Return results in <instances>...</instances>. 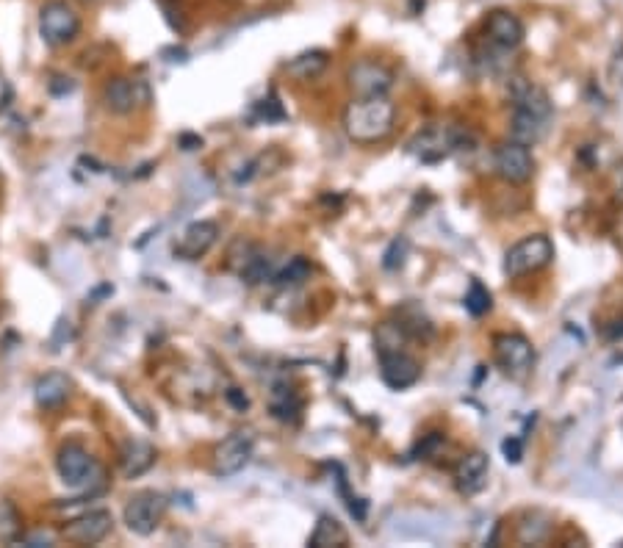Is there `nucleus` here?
<instances>
[{
    "label": "nucleus",
    "instance_id": "obj_19",
    "mask_svg": "<svg viewBox=\"0 0 623 548\" xmlns=\"http://www.w3.org/2000/svg\"><path fill=\"white\" fill-rule=\"evenodd\" d=\"M549 122L552 120H543L538 114H529L524 108H513V120H510V139H516V142L527 144H538L546 131H549Z\"/></svg>",
    "mask_w": 623,
    "mask_h": 548
},
{
    "label": "nucleus",
    "instance_id": "obj_27",
    "mask_svg": "<svg viewBox=\"0 0 623 548\" xmlns=\"http://www.w3.org/2000/svg\"><path fill=\"white\" fill-rule=\"evenodd\" d=\"M72 324L70 319H59V324H56V333H53V338H50V344H53V349L59 352L61 346H67V341H72Z\"/></svg>",
    "mask_w": 623,
    "mask_h": 548
},
{
    "label": "nucleus",
    "instance_id": "obj_29",
    "mask_svg": "<svg viewBox=\"0 0 623 548\" xmlns=\"http://www.w3.org/2000/svg\"><path fill=\"white\" fill-rule=\"evenodd\" d=\"M225 399H228L230 405L236 407V410H241V413H244V410L250 407V399H247V396L241 394L239 388H230L228 394H225Z\"/></svg>",
    "mask_w": 623,
    "mask_h": 548
},
{
    "label": "nucleus",
    "instance_id": "obj_12",
    "mask_svg": "<svg viewBox=\"0 0 623 548\" xmlns=\"http://www.w3.org/2000/svg\"><path fill=\"white\" fill-rule=\"evenodd\" d=\"M114 529V518L108 510H92V513L78 515L67 521V526L61 529V537L67 543H75V546H95L100 540H106Z\"/></svg>",
    "mask_w": 623,
    "mask_h": 548
},
{
    "label": "nucleus",
    "instance_id": "obj_2",
    "mask_svg": "<svg viewBox=\"0 0 623 548\" xmlns=\"http://www.w3.org/2000/svg\"><path fill=\"white\" fill-rule=\"evenodd\" d=\"M554 261V244L549 236L543 233H535V236H527L518 244H513L507 255H504V274L507 277H527V274H535L540 269H546L549 263Z\"/></svg>",
    "mask_w": 623,
    "mask_h": 548
},
{
    "label": "nucleus",
    "instance_id": "obj_30",
    "mask_svg": "<svg viewBox=\"0 0 623 548\" xmlns=\"http://www.w3.org/2000/svg\"><path fill=\"white\" fill-rule=\"evenodd\" d=\"M504 454H507V463H518L521 460V443L516 438H510V441H504Z\"/></svg>",
    "mask_w": 623,
    "mask_h": 548
},
{
    "label": "nucleus",
    "instance_id": "obj_25",
    "mask_svg": "<svg viewBox=\"0 0 623 548\" xmlns=\"http://www.w3.org/2000/svg\"><path fill=\"white\" fill-rule=\"evenodd\" d=\"M549 532H552V524H549L546 515L529 513L527 521L518 526V540H521V543H540V540H546Z\"/></svg>",
    "mask_w": 623,
    "mask_h": 548
},
{
    "label": "nucleus",
    "instance_id": "obj_21",
    "mask_svg": "<svg viewBox=\"0 0 623 548\" xmlns=\"http://www.w3.org/2000/svg\"><path fill=\"white\" fill-rule=\"evenodd\" d=\"M349 543V532L344 524L333 515H319V521L313 526L308 546L311 548H341Z\"/></svg>",
    "mask_w": 623,
    "mask_h": 548
},
{
    "label": "nucleus",
    "instance_id": "obj_11",
    "mask_svg": "<svg viewBox=\"0 0 623 548\" xmlns=\"http://www.w3.org/2000/svg\"><path fill=\"white\" fill-rule=\"evenodd\" d=\"M380 377L391 391H405L421 380V363L405 349L380 352Z\"/></svg>",
    "mask_w": 623,
    "mask_h": 548
},
{
    "label": "nucleus",
    "instance_id": "obj_20",
    "mask_svg": "<svg viewBox=\"0 0 623 548\" xmlns=\"http://www.w3.org/2000/svg\"><path fill=\"white\" fill-rule=\"evenodd\" d=\"M156 460L158 454L150 443L131 441L122 449V474H125V479L142 477V474H147L156 465Z\"/></svg>",
    "mask_w": 623,
    "mask_h": 548
},
{
    "label": "nucleus",
    "instance_id": "obj_16",
    "mask_svg": "<svg viewBox=\"0 0 623 548\" xmlns=\"http://www.w3.org/2000/svg\"><path fill=\"white\" fill-rule=\"evenodd\" d=\"M455 133L444 131V128H427V131H421L413 142L408 144V150L416 158H421L424 164H435V161H441L446 158L449 153H455Z\"/></svg>",
    "mask_w": 623,
    "mask_h": 548
},
{
    "label": "nucleus",
    "instance_id": "obj_8",
    "mask_svg": "<svg viewBox=\"0 0 623 548\" xmlns=\"http://www.w3.org/2000/svg\"><path fill=\"white\" fill-rule=\"evenodd\" d=\"M56 471L64 485L70 488H86L92 477L97 474V463L92 454L86 452L84 446L78 443H67L61 446L59 454H56Z\"/></svg>",
    "mask_w": 623,
    "mask_h": 548
},
{
    "label": "nucleus",
    "instance_id": "obj_5",
    "mask_svg": "<svg viewBox=\"0 0 623 548\" xmlns=\"http://www.w3.org/2000/svg\"><path fill=\"white\" fill-rule=\"evenodd\" d=\"M164 515H167V496H161L156 490H142L128 499L122 518L133 535L150 537L161 526Z\"/></svg>",
    "mask_w": 623,
    "mask_h": 548
},
{
    "label": "nucleus",
    "instance_id": "obj_24",
    "mask_svg": "<svg viewBox=\"0 0 623 548\" xmlns=\"http://www.w3.org/2000/svg\"><path fill=\"white\" fill-rule=\"evenodd\" d=\"M308 277H311V263L305 261V258H291L280 272L272 274V280H275L277 286H300Z\"/></svg>",
    "mask_w": 623,
    "mask_h": 548
},
{
    "label": "nucleus",
    "instance_id": "obj_14",
    "mask_svg": "<svg viewBox=\"0 0 623 548\" xmlns=\"http://www.w3.org/2000/svg\"><path fill=\"white\" fill-rule=\"evenodd\" d=\"M485 36L496 48L516 50L521 48V42L527 36V28L521 23V17L510 12V9H493L485 17Z\"/></svg>",
    "mask_w": 623,
    "mask_h": 548
},
{
    "label": "nucleus",
    "instance_id": "obj_10",
    "mask_svg": "<svg viewBox=\"0 0 623 548\" xmlns=\"http://www.w3.org/2000/svg\"><path fill=\"white\" fill-rule=\"evenodd\" d=\"M103 103L108 111L114 114H133L136 108H142L150 103V86L136 78H111L103 86Z\"/></svg>",
    "mask_w": 623,
    "mask_h": 548
},
{
    "label": "nucleus",
    "instance_id": "obj_3",
    "mask_svg": "<svg viewBox=\"0 0 623 548\" xmlns=\"http://www.w3.org/2000/svg\"><path fill=\"white\" fill-rule=\"evenodd\" d=\"M81 34V17L67 0H50L39 9V36L50 48H64Z\"/></svg>",
    "mask_w": 623,
    "mask_h": 548
},
{
    "label": "nucleus",
    "instance_id": "obj_1",
    "mask_svg": "<svg viewBox=\"0 0 623 548\" xmlns=\"http://www.w3.org/2000/svg\"><path fill=\"white\" fill-rule=\"evenodd\" d=\"M344 133L355 144H377L391 136L396 125V106L383 97H352L341 117Z\"/></svg>",
    "mask_w": 623,
    "mask_h": 548
},
{
    "label": "nucleus",
    "instance_id": "obj_13",
    "mask_svg": "<svg viewBox=\"0 0 623 548\" xmlns=\"http://www.w3.org/2000/svg\"><path fill=\"white\" fill-rule=\"evenodd\" d=\"M219 239V225L211 222V219H200V222H192L180 233V239L175 241V258L180 261H200L205 258L211 247Z\"/></svg>",
    "mask_w": 623,
    "mask_h": 548
},
{
    "label": "nucleus",
    "instance_id": "obj_4",
    "mask_svg": "<svg viewBox=\"0 0 623 548\" xmlns=\"http://www.w3.org/2000/svg\"><path fill=\"white\" fill-rule=\"evenodd\" d=\"M493 360L507 377L524 380L535 369V346L527 335L502 333L493 338Z\"/></svg>",
    "mask_w": 623,
    "mask_h": 548
},
{
    "label": "nucleus",
    "instance_id": "obj_15",
    "mask_svg": "<svg viewBox=\"0 0 623 548\" xmlns=\"http://www.w3.org/2000/svg\"><path fill=\"white\" fill-rule=\"evenodd\" d=\"M488 474H491V460L488 454L474 449L466 457H460L455 468V488L460 496H477L488 485Z\"/></svg>",
    "mask_w": 623,
    "mask_h": 548
},
{
    "label": "nucleus",
    "instance_id": "obj_9",
    "mask_svg": "<svg viewBox=\"0 0 623 548\" xmlns=\"http://www.w3.org/2000/svg\"><path fill=\"white\" fill-rule=\"evenodd\" d=\"M252 454H255V441L247 432H233L230 438L216 446L214 452V474L216 477H236L247 465H250Z\"/></svg>",
    "mask_w": 623,
    "mask_h": 548
},
{
    "label": "nucleus",
    "instance_id": "obj_18",
    "mask_svg": "<svg viewBox=\"0 0 623 548\" xmlns=\"http://www.w3.org/2000/svg\"><path fill=\"white\" fill-rule=\"evenodd\" d=\"M72 394V380L61 371H50L45 377H39L34 385V399L36 405L45 407V410H53V407H61Z\"/></svg>",
    "mask_w": 623,
    "mask_h": 548
},
{
    "label": "nucleus",
    "instance_id": "obj_23",
    "mask_svg": "<svg viewBox=\"0 0 623 548\" xmlns=\"http://www.w3.org/2000/svg\"><path fill=\"white\" fill-rule=\"evenodd\" d=\"M302 413V399L291 388H275L272 394V416L280 421H297Z\"/></svg>",
    "mask_w": 623,
    "mask_h": 548
},
{
    "label": "nucleus",
    "instance_id": "obj_31",
    "mask_svg": "<svg viewBox=\"0 0 623 548\" xmlns=\"http://www.w3.org/2000/svg\"><path fill=\"white\" fill-rule=\"evenodd\" d=\"M612 191H615V200L623 203V164L612 169Z\"/></svg>",
    "mask_w": 623,
    "mask_h": 548
},
{
    "label": "nucleus",
    "instance_id": "obj_22",
    "mask_svg": "<svg viewBox=\"0 0 623 548\" xmlns=\"http://www.w3.org/2000/svg\"><path fill=\"white\" fill-rule=\"evenodd\" d=\"M327 64H330L327 50H308V53H300L297 59L288 61L286 72L291 78H297V81H313V78H319L327 70Z\"/></svg>",
    "mask_w": 623,
    "mask_h": 548
},
{
    "label": "nucleus",
    "instance_id": "obj_7",
    "mask_svg": "<svg viewBox=\"0 0 623 548\" xmlns=\"http://www.w3.org/2000/svg\"><path fill=\"white\" fill-rule=\"evenodd\" d=\"M347 86L355 97H383L394 86V72L380 61H355L347 70Z\"/></svg>",
    "mask_w": 623,
    "mask_h": 548
},
{
    "label": "nucleus",
    "instance_id": "obj_17",
    "mask_svg": "<svg viewBox=\"0 0 623 548\" xmlns=\"http://www.w3.org/2000/svg\"><path fill=\"white\" fill-rule=\"evenodd\" d=\"M510 97H513V108H524L529 114H538L543 120H552L554 103L552 97L546 95V89L532 84L527 78H516L510 84Z\"/></svg>",
    "mask_w": 623,
    "mask_h": 548
},
{
    "label": "nucleus",
    "instance_id": "obj_26",
    "mask_svg": "<svg viewBox=\"0 0 623 548\" xmlns=\"http://www.w3.org/2000/svg\"><path fill=\"white\" fill-rule=\"evenodd\" d=\"M466 308L471 316H482V313H488L491 310V294H488V288L482 286V283H471L466 294Z\"/></svg>",
    "mask_w": 623,
    "mask_h": 548
},
{
    "label": "nucleus",
    "instance_id": "obj_6",
    "mask_svg": "<svg viewBox=\"0 0 623 548\" xmlns=\"http://www.w3.org/2000/svg\"><path fill=\"white\" fill-rule=\"evenodd\" d=\"M493 169L510 186H524L535 175V158L527 144L507 139L493 150Z\"/></svg>",
    "mask_w": 623,
    "mask_h": 548
},
{
    "label": "nucleus",
    "instance_id": "obj_28",
    "mask_svg": "<svg viewBox=\"0 0 623 548\" xmlns=\"http://www.w3.org/2000/svg\"><path fill=\"white\" fill-rule=\"evenodd\" d=\"M23 543L28 548H42V546H56V535L53 532H34V535H25Z\"/></svg>",
    "mask_w": 623,
    "mask_h": 548
}]
</instances>
